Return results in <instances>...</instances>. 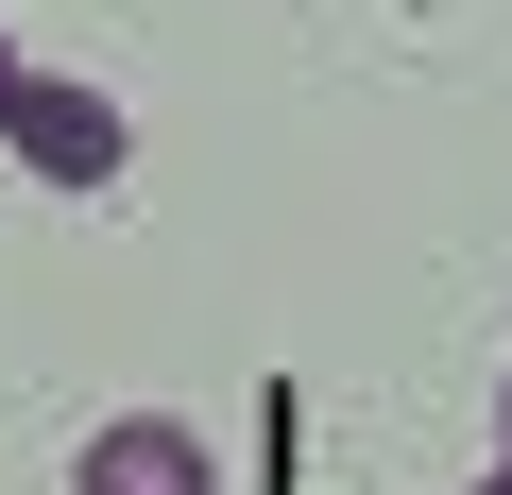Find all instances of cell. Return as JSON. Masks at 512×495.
Returning <instances> with one entry per match:
<instances>
[{
	"label": "cell",
	"instance_id": "1",
	"mask_svg": "<svg viewBox=\"0 0 512 495\" xmlns=\"http://www.w3.org/2000/svg\"><path fill=\"white\" fill-rule=\"evenodd\" d=\"M0 137H18L35 188H120V154H137V120L103 86H69V69H18V86H0Z\"/></svg>",
	"mask_w": 512,
	"mask_h": 495
},
{
	"label": "cell",
	"instance_id": "2",
	"mask_svg": "<svg viewBox=\"0 0 512 495\" xmlns=\"http://www.w3.org/2000/svg\"><path fill=\"white\" fill-rule=\"evenodd\" d=\"M69 495H222V461H205L188 410H120V427L69 461Z\"/></svg>",
	"mask_w": 512,
	"mask_h": 495
},
{
	"label": "cell",
	"instance_id": "3",
	"mask_svg": "<svg viewBox=\"0 0 512 495\" xmlns=\"http://www.w3.org/2000/svg\"><path fill=\"white\" fill-rule=\"evenodd\" d=\"M495 461H512V376H495Z\"/></svg>",
	"mask_w": 512,
	"mask_h": 495
},
{
	"label": "cell",
	"instance_id": "4",
	"mask_svg": "<svg viewBox=\"0 0 512 495\" xmlns=\"http://www.w3.org/2000/svg\"><path fill=\"white\" fill-rule=\"evenodd\" d=\"M18 69H35V52H18V35H0V86H18Z\"/></svg>",
	"mask_w": 512,
	"mask_h": 495
},
{
	"label": "cell",
	"instance_id": "5",
	"mask_svg": "<svg viewBox=\"0 0 512 495\" xmlns=\"http://www.w3.org/2000/svg\"><path fill=\"white\" fill-rule=\"evenodd\" d=\"M478 495H512V461H478Z\"/></svg>",
	"mask_w": 512,
	"mask_h": 495
}]
</instances>
